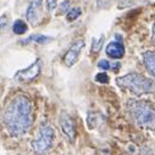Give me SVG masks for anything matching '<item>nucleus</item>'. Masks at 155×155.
Wrapping results in <instances>:
<instances>
[{
    "label": "nucleus",
    "mask_w": 155,
    "mask_h": 155,
    "mask_svg": "<svg viewBox=\"0 0 155 155\" xmlns=\"http://www.w3.org/2000/svg\"><path fill=\"white\" fill-rule=\"evenodd\" d=\"M81 9L80 8H74V9H71L67 15H66V18L67 21H74L76 18H78V16H81Z\"/></svg>",
    "instance_id": "ddd939ff"
},
{
    "label": "nucleus",
    "mask_w": 155,
    "mask_h": 155,
    "mask_svg": "<svg viewBox=\"0 0 155 155\" xmlns=\"http://www.w3.org/2000/svg\"><path fill=\"white\" fill-rule=\"evenodd\" d=\"M41 68H42V62H41V60H37L29 67H27L25 70H21V71H17L16 74H15V80L21 82V83L31 82L39 76Z\"/></svg>",
    "instance_id": "39448f33"
},
{
    "label": "nucleus",
    "mask_w": 155,
    "mask_h": 155,
    "mask_svg": "<svg viewBox=\"0 0 155 155\" xmlns=\"http://www.w3.org/2000/svg\"><path fill=\"white\" fill-rule=\"evenodd\" d=\"M68 5H70V3H68V2H64V3H62V5H61V9H62V10H65V9H67V8H68Z\"/></svg>",
    "instance_id": "6ab92c4d"
},
{
    "label": "nucleus",
    "mask_w": 155,
    "mask_h": 155,
    "mask_svg": "<svg viewBox=\"0 0 155 155\" xmlns=\"http://www.w3.org/2000/svg\"><path fill=\"white\" fill-rule=\"evenodd\" d=\"M54 136H55V133H54L53 127L49 125H43L39 128L38 137L32 142L33 149L39 154H44L51 147L53 140H54Z\"/></svg>",
    "instance_id": "20e7f679"
},
{
    "label": "nucleus",
    "mask_w": 155,
    "mask_h": 155,
    "mask_svg": "<svg viewBox=\"0 0 155 155\" xmlns=\"http://www.w3.org/2000/svg\"><path fill=\"white\" fill-rule=\"evenodd\" d=\"M153 38L155 41V22H154V26H153Z\"/></svg>",
    "instance_id": "aec40b11"
},
{
    "label": "nucleus",
    "mask_w": 155,
    "mask_h": 155,
    "mask_svg": "<svg viewBox=\"0 0 155 155\" xmlns=\"http://www.w3.org/2000/svg\"><path fill=\"white\" fill-rule=\"evenodd\" d=\"M116 84L122 89L130 91L136 95L155 93V82L148 78V77L136 72H131L122 77H117Z\"/></svg>",
    "instance_id": "f03ea898"
},
{
    "label": "nucleus",
    "mask_w": 155,
    "mask_h": 155,
    "mask_svg": "<svg viewBox=\"0 0 155 155\" xmlns=\"http://www.w3.org/2000/svg\"><path fill=\"white\" fill-rule=\"evenodd\" d=\"M58 5V0H47V9L49 11H53Z\"/></svg>",
    "instance_id": "f3484780"
},
{
    "label": "nucleus",
    "mask_w": 155,
    "mask_h": 155,
    "mask_svg": "<svg viewBox=\"0 0 155 155\" xmlns=\"http://www.w3.org/2000/svg\"><path fill=\"white\" fill-rule=\"evenodd\" d=\"M103 43H104V35H101L99 39H93V44H92V51L93 53H98L101 47H103Z\"/></svg>",
    "instance_id": "4468645a"
},
{
    "label": "nucleus",
    "mask_w": 155,
    "mask_h": 155,
    "mask_svg": "<svg viewBox=\"0 0 155 155\" xmlns=\"http://www.w3.org/2000/svg\"><path fill=\"white\" fill-rule=\"evenodd\" d=\"M49 41V38L45 37V35H39V34H34V35H31L28 39H26L23 43H29V42H35V43H45Z\"/></svg>",
    "instance_id": "f8f14e48"
},
{
    "label": "nucleus",
    "mask_w": 155,
    "mask_h": 155,
    "mask_svg": "<svg viewBox=\"0 0 155 155\" xmlns=\"http://www.w3.org/2000/svg\"><path fill=\"white\" fill-rule=\"evenodd\" d=\"M95 81H97V82H99V83L106 84V83H109V76H107L106 73H104V72L98 73V74L95 76Z\"/></svg>",
    "instance_id": "2eb2a0df"
},
{
    "label": "nucleus",
    "mask_w": 155,
    "mask_h": 155,
    "mask_svg": "<svg viewBox=\"0 0 155 155\" xmlns=\"http://www.w3.org/2000/svg\"><path fill=\"white\" fill-rule=\"evenodd\" d=\"M128 111L133 121L143 128H155V109L154 106L143 100H128Z\"/></svg>",
    "instance_id": "7ed1b4c3"
},
{
    "label": "nucleus",
    "mask_w": 155,
    "mask_h": 155,
    "mask_svg": "<svg viewBox=\"0 0 155 155\" xmlns=\"http://www.w3.org/2000/svg\"><path fill=\"white\" fill-rule=\"evenodd\" d=\"M98 66H99V68H101V70H110V68H111V64H110L107 60H100V61L98 62Z\"/></svg>",
    "instance_id": "dca6fc26"
},
{
    "label": "nucleus",
    "mask_w": 155,
    "mask_h": 155,
    "mask_svg": "<svg viewBox=\"0 0 155 155\" xmlns=\"http://www.w3.org/2000/svg\"><path fill=\"white\" fill-rule=\"evenodd\" d=\"M12 29L16 34H23V33L27 32V25L23 21L17 20V21H15V23L12 26Z\"/></svg>",
    "instance_id": "9b49d317"
},
{
    "label": "nucleus",
    "mask_w": 155,
    "mask_h": 155,
    "mask_svg": "<svg viewBox=\"0 0 155 155\" xmlns=\"http://www.w3.org/2000/svg\"><path fill=\"white\" fill-rule=\"evenodd\" d=\"M60 125H61V128H62V132L64 134L71 140L73 142L74 138H76V127H74V124L72 121V119L66 114V112H62L61 117H60Z\"/></svg>",
    "instance_id": "0eeeda50"
},
{
    "label": "nucleus",
    "mask_w": 155,
    "mask_h": 155,
    "mask_svg": "<svg viewBox=\"0 0 155 155\" xmlns=\"http://www.w3.org/2000/svg\"><path fill=\"white\" fill-rule=\"evenodd\" d=\"M6 130L15 137L25 134L32 125V104L27 97L14 98L4 112Z\"/></svg>",
    "instance_id": "f257e3e1"
},
{
    "label": "nucleus",
    "mask_w": 155,
    "mask_h": 155,
    "mask_svg": "<svg viewBox=\"0 0 155 155\" xmlns=\"http://www.w3.org/2000/svg\"><path fill=\"white\" fill-rule=\"evenodd\" d=\"M41 5H42V0H31V4L27 9V20L31 22V23H34L38 18V12H39V9H41Z\"/></svg>",
    "instance_id": "1a4fd4ad"
},
{
    "label": "nucleus",
    "mask_w": 155,
    "mask_h": 155,
    "mask_svg": "<svg viewBox=\"0 0 155 155\" xmlns=\"http://www.w3.org/2000/svg\"><path fill=\"white\" fill-rule=\"evenodd\" d=\"M6 16H2L0 17V28H3V27H5V25H6Z\"/></svg>",
    "instance_id": "a211bd4d"
},
{
    "label": "nucleus",
    "mask_w": 155,
    "mask_h": 155,
    "mask_svg": "<svg viewBox=\"0 0 155 155\" xmlns=\"http://www.w3.org/2000/svg\"><path fill=\"white\" fill-rule=\"evenodd\" d=\"M105 51L111 59H121L125 55V47L120 42H111L107 44Z\"/></svg>",
    "instance_id": "6e6552de"
},
{
    "label": "nucleus",
    "mask_w": 155,
    "mask_h": 155,
    "mask_svg": "<svg viewBox=\"0 0 155 155\" xmlns=\"http://www.w3.org/2000/svg\"><path fill=\"white\" fill-rule=\"evenodd\" d=\"M83 48H84V41H82V39L77 41L76 43H73L71 45V48L67 50V53L64 56V62L67 67H71L77 62Z\"/></svg>",
    "instance_id": "423d86ee"
},
{
    "label": "nucleus",
    "mask_w": 155,
    "mask_h": 155,
    "mask_svg": "<svg viewBox=\"0 0 155 155\" xmlns=\"http://www.w3.org/2000/svg\"><path fill=\"white\" fill-rule=\"evenodd\" d=\"M143 60L147 70L155 77V53L153 51H145L143 54Z\"/></svg>",
    "instance_id": "9d476101"
}]
</instances>
